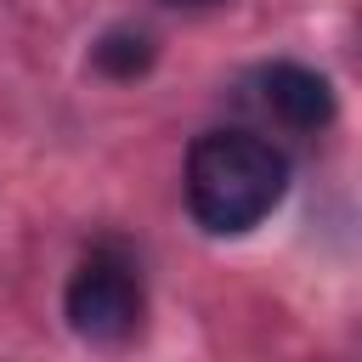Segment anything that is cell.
<instances>
[{
  "instance_id": "obj_1",
  "label": "cell",
  "mask_w": 362,
  "mask_h": 362,
  "mask_svg": "<svg viewBox=\"0 0 362 362\" xmlns=\"http://www.w3.org/2000/svg\"><path fill=\"white\" fill-rule=\"evenodd\" d=\"M288 192V158L249 130H209L187 153V209L204 232L232 238L260 226Z\"/></svg>"
},
{
  "instance_id": "obj_2",
  "label": "cell",
  "mask_w": 362,
  "mask_h": 362,
  "mask_svg": "<svg viewBox=\"0 0 362 362\" xmlns=\"http://www.w3.org/2000/svg\"><path fill=\"white\" fill-rule=\"evenodd\" d=\"M62 311L79 339L90 345H124L141 328V283L119 255H90L62 294Z\"/></svg>"
},
{
  "instance_id": "obj_3",
  "label": "cell",
  "mask_w": 362,
  "mask_h": 362,
  "mask_svg": "<svg viewBox=\"0 0 362 362\" xmlns=\"http://www.w3.org/2000/svg\"><path fill=\"white\" fill-rule=\"evenodd\" d=\"M260 96L288 130H322L334 119V85L305 62H272L260 74Z\"/></svg>"
},
{
  "instance_id": "obj_4",
  "label": "cell",
  "mask_w": 362,
  "mask_h": 362,
  "mask_svg": "<svg viewBox=\"0 0 362 362\" xmlns=\"http://www.w3.org/2000/svg\"><path fill=\"white\" fill-rule=\"evenodd\" d=\"M90 62H96L107 79H136V74H147V62H153V40H147L141 28H107V34L90 45Z\"/></svg>"
}]
</instances>
